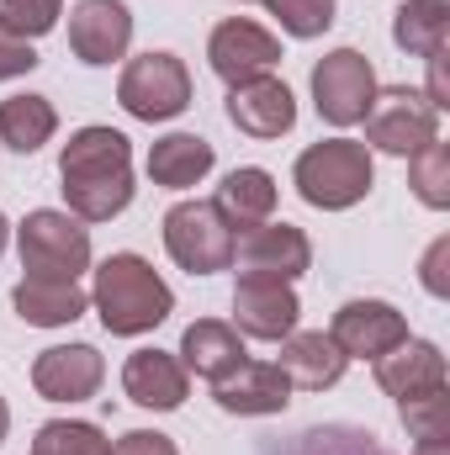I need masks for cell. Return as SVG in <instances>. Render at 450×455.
<instances>
[{"instance_id": "cell-1", "label": "cell", "mask_w": 450, "mask_h": 455, "mask_svg": "<svg viewBox=\"0 0 450 455\" xmlns=\"http://www.w3.org/2000/svg\"><path fill=\"white\" fill-rule=\"evenodd\" d=\"M64 202L80 223H112L133 202V148L117 127H80L59 154Z\"/></svg>"}, {"instance_id": "cell-2", "label": "cell", "mask_w": 450, "mask_h": 455, "mask_svg": "<svg viewBox=\"0 0 450 455\" xmlns=\"http://www.w3.org/2000/svg\"><path fill=\"white\" fill-rule=\"evenodd\" d=\"M91 307L101 313L107 334L117 339H138L149 329H159L175 313V291L165 286V275L143 259V254H112L96 270V291Z\"/></svg>"}, {"instance_id": "cell-3", "label": "cell", "mask_w": 450, "mask_h": 455, "mask_svg": "<svg viewBox=\"0 0 450 455\" xmlns=\"http://www.w3.org/2000/svg\"><path fill=\"white\" fill-rule=\"evenodd\" d=\"M292 180H297V191H302L308 207H318V212H344V207L366 202V191H371V180H376L371 148L355 143V138H324V143L302 148Z\"/></svg>"}, {"instance_id": "cell-4", "label": "cell", "mask_w": 450, "mask_h": 455, "mask_svg": "<svg viewBox=\"0 0 450 455\" xmlns=\"http://www.w3.org/2000/svg\"><path fill=\"white\" fill-rule=\"evenodd\" d=\"M16 249L32 281H80L91 270V228H80L75 212H27V223L16 228Z\"/></svg>"}, {"instance_id": "cell-5", "label": "cell", "mask_w": 450, "mask_h": 455, "mask_svg": "<svg viewBox=\"0 0 450 455\" xmlns=\"http://www.w3.org/2000/svg\"><path fill=\"white\" fill-rule=\"evenodd\" d=\"M233 238H238V228L223 218L218 202H175L165 212V249L191 275L228 270L233 265Z\"/></svg>"}, {"instance_id": "cell-6", "label": "cell", "mask_w": 450, "mask_h": 455, "mask_svg": "<svg viewBox=\"0 0 450 455\" xmlns=\"http://www.w3.org/2000/svg\"><path fill=\"white\" fill-rule=\"evenodd\" d=\"M117 101L138 122H170L191 107V75L175 53H138L117 80Z\"/></svg>"}, {"instance_id": "cell-7", "label": "cell", "mask_w": 450, "mask_h": 455, "mask_svg": "<svg viewBox=\"0 0 450 455\" xmlns=\"http://www.w3.org/2000/svg\"><path fill=\"white\" fill-rule=\"evenodd\" d=\"M440 138V112L430 107L424 91H408V85H392V91H376L371 112H366V143L382 148V154H398V159H414L424 143Z\"/></svg>"}, {"instance_id": "cell-8", "label": "cell", "mask_w": 450, "mask_h": 455, "mask_svg": "<svg viewBox=\"0 0 450 455\" xmlns=\"http://www.w3.org/2000/svg\"><path fill=\"white\" fill-rule=\"evenodd\" d=\"M371 101H376V69L360 48H334L313 64V107L329 127L366 122Z\"/></svg>"}, {"instance_id": "cell-9", "label": "cell", "mask_w": 450, "mask_h": 455, "mask_svg": "<svg viewBox=\"0 0 450 455\" xmlns=\"http://www.w3.org/2000/svg\"><path fill=\"white\" fill-rule=\"evenodd\" d=\"M297 318H302V302H297L292 281H281V275H254V270L238 275V286H233V329H238V334L281 344L286 334H297Z\"/></svg>"}, {"instance_id": "cell-10", "label": "cell", "mask_w": 450, "mask_h": 455, "mask_svg": "<svg viewBox=\"0 0 450 455\" xmlns=\"http://www.w3.org/2000/svg\"><path fill=\"white\" fill-rule=\"evenodd\" d=\"M207 59H213V75L228 80V91H233V85H244V80L270 75V64H281V43H276L260 21L228 16V21L213 27V37H207Z\"/></svg>"}, {"instance_id": "cell-11", "label": "cell", "mask_w": 450, "mask_h": 455, "mask_svg": "<svg viewBox=\"0 0 450 455\" xmlns=\"http://www.w3.org/2000/svg\"><path fill=\"white\" fill-rule=\"evenodd\" d=\"M329 339L344 349V360H382L387 349L408 339V318L382 297H360V302H344L334 313Z\"/></svg>"}, {"instance_id": "cell-12", "label": "cell", "mask_w": 450, "mask_h": 455, "mask_svg": "<svg viewBox=\"0 0 450 455\" xmlns=\"http://www.w3.org/2000/svg\"><path fill=\"white\" fill-rule=\"evenodd\" d=\"M233 259H238L244 270H254V275L297 281V275L313 265V243H308V233H302V228L265 218V223L244 228V233L233 238Z\"/></svg>"}, {"instance_id": "cell-13", "label": "cell", "mask_w": 450, "mask_h": 455, "mask_svg": "<svg viewBox=\"0 0 450 455\" xmlns=\"http://www.w3.org/2000/svg\"><path fill=\"white\" fill-rule=\"evenodd\" d=\"M101 376H107V360L96 344H53L32 360V387L48 403H85L96 397Z\"/></svg>"}, {"instance_id": "cell-14", "label": "cell", "mask_w": 450, "mask_h": 455, "mask_svg": "<svg viewBox=\"0 0 450 455\" xmlns=\"http://www.w3.org/2000/svg\"><path fill=\"white\" fill-rule=\"evenodd\" d=\"M376 381H382L387 397H398V408L440 397L446 392V355L430 339H403L398 349H387L376 360Z\"/></svg>"}, {"instance_id": "cell-15", "label": "cell", "mask_w": 450, "mask_h": 455, "mask_svg": "<svg viewBox=\"0 0 450 455\" xmlns=\"http://www.w3.org/2000/svg\"><path fill=\"white\" fill-rule=\"evenodd\" d=\"M133 43V11L122 0H80L75 16H69V48L80 64L101 69V64H117Z\"/></svg>"}, {"instance_id": "cell-16", "label": "cell", "mask_w": 450, "mask_h": 455, "mask_svg": "<svg viewBox=\"0 0 450 455\" xmlns=\"http://www.w3.org/2000/svg\"><path fill=\"white\" fill-rule=\"evenodd\" d=\"M228 122L249 138H281L297 127V96L286 80L276 75H260V80H244L228 91Z\"/></svg>"}, {"instance_id": "cell-17", "label": "cell", "mask_w": 450, "mask_h": 455, "mask_svg": "<svg viewBox=\"0 0 450 455\" xmlns=\"http://www.w3.org/2000/svg\"><path fill=\"white\" fill-rule=\"evenodd\" d=\"M213 397L223 413L238 419H265V413H281L292 403V381L276 360H244L238 371H228L223 381H213Z\"/></svg>"}, {"instance_id": "cell-18", "label": "cell", "mask_w": 450, "mask_h": 455, "mask_svg": "<svg viewBox=\"0 0 450 455\" xmlns=\"http://www.w3.org/2000/svg\"><path fill=\"white\" fill-rule=\"evenodd\" d=\"M122 392H127L138 408L175 413V408L186 403V392H191V376H186V365H181L175 355H165V349H138V355H127V365H122Z\"/></svg>"}, {"instance_id": "cell-19", "label": "cell", "mask_w": 450, "mask_h": 455, "mask_svg": "<svg viewBox=\"0 0 450 455\" xmlns=\"http://www.w3.org/2000/svg\"><path fill=\"white\" fill-rule=\"evenodd\" d=\"M249 360V349L238 339V329L223 318H197L186 334H181V365L186 376H202V381H223L228 371H238Z\"/></svg>"}, {"instance_id": "cell-20", "label": "cell", "mask_w": 450, "mask_h": 455, "mask_svg": "<svg viewBox=\"0 0 450 455\" xmlns=\"http://www.w3.org/2000/svg\"><path fill=\"white\" fill-rule=\"evenodd\" d=\"M276 365L286 371L292 387H302V392H324V387H334L339 376H344L350 360H344V349H339L324 329H313V334H286Z\"/></svg>"}, {"instance_id": "cell-21", "label": "cell", "mask_w": 450, "mask_h": 455, "mask_svg": "<svg viewBox=\"0 0 450 455\" xmlns=\"http://www.w3.org/2000/svg\"><path fill=\"white\" fill-rule=\"evenodd\" d=\"M218 164L213 143L197 138V132H170L149 148V180L165 186V191H186L197 180H207V170Z\"/></svg>"}, {"instance_id": "cell-22", "label": "cell", "mask_w": 450, "mask_h": 455, "mask_svg": "<svg viewBox=\"0 0 450 455\" xmlns=\"http://www.w3.org/2000/svg\"><path fill=\"white\" fill-rule=\"evenodd\" d=\"M11 302H16L21 323H32V329H64L91 313V297L80 291V281H32L27 275L11 291Z\"/></svg>"}, {"instance_id": "cell-23", "label": "cell", "mask_w": 450, "mask_h": 455, "mask_svg": "<svg viewBox=\"0 0 450 455\" xmlns=\"http://www.w3.org/2000/svg\"><path fill=\"white\" fill-rule=\"evenodd\" d=\"M450 37V0H403L392 16V43L414 59H435L446 53Z\"/></svg>"}, {"instance_id": "cell-24", "label": "cell", "mask_w": 450, "mask_h": 455, "mask_svg": "<svg viewBox=\"0 0 450 455\" xmlns=\"http://www.w3.org/2000/svg\"><path fill=\"white\" fill-rule=\"evenodd\" d=\"M53 127H59V112H53L48 96L27 91V96H5L0 101V143L16 148V154H37L53 138Z\"/></svg>"}, {"instance_id": "cell-25", "label": "cell", "mask_w": 450, "mask_h": 455, "mask_svg": "<svg viewBox=\"0 0 450 455\" xmlns=\"http://www.w3.org/2000/svg\"><path fill=\"white\" fill-rule=\"evenodd\" d=\"M218 207H223V218L233 228L265 223L276 212V180H270V170H254V164L233 170L223 186H218Z\"/></svg>"}, {"instance_id": "cell-26", "label": "cell", "mask_w": 450, "mask_h": 455, "mask_svg": "<svg viewBox=\"0 0 450 455\" xmlns=\"http://www.w3.org/2000/svg\"><path fill=\"white\" fill-rule=\"evenodd\" d=\"M408 186H414V196H419L424 207H435V212L450 207V148L440 138L424 143V148L408 159Z\"/></svg>"}, {"instance_id": "cell-27", "label": "cell", "mask_w": 450, "mask_h": 455, "mask_svg": "<svg viewBox=\"0 0 450 455\" xmlns=\"http://www.w3.org/2000/svg\"><path fill=\"white\" fill-rule=\"evenodd\" d=\"M32 455H112V440L96 429V424H80V419H53L37 429Z\"/></svg>"}, {"instance_id": "cell-28", "label": "cell", "mask_w": 450, "mask_h": 455, "mask_svg": "<svg viewBox=\"0 0 450 455\" xmlns=\"http://www.w3.org/2000/svg\"><path fill=\"white\" fill-rule=\"evenodd\" d=\"M265 5L292 37H324L334 27V0H265Z\"/></svg>"}, {"instance_id": "cell-29", "label": "cell", "mask_w": 450, "mask_h": 455, "mask_svg": "<svg viewBox=\"0 0 450 455\" xmlns=\"http://www.w3.org/2000/svg\"><path fill=\"white\" fill-rule=\"evenodd\" d=\"M59 11H64V0H0V27L32 43L59 27Z\"/></svg>"}, {"instance_id": "cell-30", "label": "cell", "mask_w": 450, "mask_h": 455, "mask_svg": "<svg viewBox=\"0 0 450 455\" xmlns=\"http://www.w3.org/2000/svg\"><path fill=\"white\" fill-rule=\"evenodd\" d=\"M37 69V48L16 32L0 27V80H16V75H32Z\"/></svg>"}, {"instance_id": "cell-31", "label": "cell", "mask_w": 450, "mask_h": 455, "mask_svg": "<svg viewBox=\"0 0 450 455\" xmlns=\"http://www.w3.org/2000/svg\"><path fill=\"white\" fill-rule=\"evenodd\" d=\"M112 455H181V451H175V440L159 435V429H133V435H122L112 445Z\"/></svg>"}, {"instance_id": "cell-32", "label": "cell", "mask_w": 450, "mask_h": 455, "mask_svg": "<svg viewBox=\"0 0 450 455\" xmlns=\"http://www.w3.org/2000/svg\"><path fill=\"white\" fill-rule=\"evenodd\" d=\"M334 440H339V455H382L376 445H371V435H355V429H334ZM292 455H324L318 451V440H313V429L297 435V451Z\"/></svg>"}, {"instance_id": "cell-33", "label": "cell", "mask_w": 450, "mask_h": 455, "mask_svg": "<svg viewBox=\"0 0 450 455\" xmlns=\"http://www.w3.org/2000/svg\"><path fill=\"white\" fill-rule=\"evenodd\" d=\"M446 259H450V238H435V249L424 254V286L435 291V297H446L450 281H446Z\"/></svg>"}, {"instance_id": "cell-34", "label": "cell", "mask_w": 450, "mask_h": 455, "mask_svg": "<svg viewBox=\"0 0 450 455\" xmlns=\"http://www.w3.org/2000/svg\"><path fill=\"white\" fill-rule=\"evenodd\" d=\"M414 455H450V435H435V440H419Z\"/></svg>"}, {"instance_id": "cell-35", "label": "cell", "mask_w": 450, "mask_h": 455, "mask_svg": "<svg viewBox=\"0 0 450 455\" xmlns=\"http://www.w3.org/2000/svg\"><path fill=\"white\" fill-rule=\"evenodd\" d=\"M5 429H11V408H5V397H0V445H5Z\"/></svg>"}, {"instance_id": "cell-36", "label": "cell", "mask_w": 450, "mask_h": 455, "mask_svg": "<svg viewBox=\"0 0 450 455\" xmlns=\"http://www.w3.org/2000/svg\"><path fill=\"white\" fill-rule=\"evenodd\" d=\"M5 243H11V223H5V212H0V254H5Z\"/></svg>"}]
</instances>
